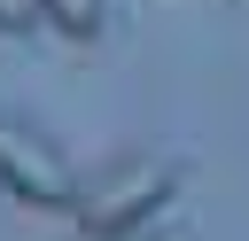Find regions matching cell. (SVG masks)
<instances>
[{
  "label": "cell",
  "mask_w": 249,
  "mask_h": 241,
  "mask_svg": "<svg viewBox=\"0 0 249 241\" xmlns=\"http://www.w3.org/2000/svg\"><path fill=\"white\" fill-rule=\"evenodd\" d=\"M171 194H179V163L132 148V155H117V163H101L93 179H78L70 218L86 225V241H117V233H140Z\"/></svg>",
  "instance_id": "obj_1"
},
{
  "label": "cell",
  "mask_w": 249,
  "mask_h": 241,
  "mask_svg": "<svg viewBox=\"0 0 249 241\" xmlns=\"http://www.w3.org/2000/svg\"><path fill=\"white\" fill-rule=\"evenodd\" d=\"M0 194L23 202V210H70L78 202V171L39 124L0 117Z\"/></svg>",
  "instance_id": "obj_2"
},
{
  "label": "cell",
  "mask_w": 249,
  "mask_h": 241,
  "mask_svg": "<svg viewBox=\"0 0 249 241\" xmlns=\"http://www.w3.org/2000/svg\"><path fill=\"white\" fill-rule=\"evenodd\" d=\"M39 8H47V23H54L62 39H78V47L101 39V16H109V0H39Z\"/></svg>",
  "instance_id": "obj_3"
},
{
  "label": "cell",
  "mask_w": 249,
  "mask_h": 241,
  "mask_svg": "<svg viewBox=\"0 0 249 241\" xmlns=\"http://www.w3.org/2000/svg\"><path fill=\"white\" fill-rule=\"evenodd\" d=\"M39 16H47L39 0H0V39H16V31H31Z\"/></svg>",
  "instance_id": "obj_4"
},
{
  "label": "cell",
  "mask_w": 249,
  "mask_h": 241,
  "mask_svg": "<svg viewBox=\"0 0 249 241\" xmlns=\"http://www.w3.org/2000/svg\"><path fill=\"white\" fill-rule=\"evenodd\" d=\"M117 241H187V233H148V225H140V233H117Z\"/></svg>",
  "instance_id": "obj_5"
}]
</instances>
